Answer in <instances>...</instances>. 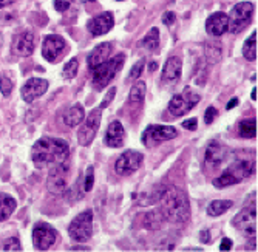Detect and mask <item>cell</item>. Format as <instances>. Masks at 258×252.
I'll return each instance as SVG.
<instances>
[{"label": "cell", "mask_w": 258, "mask_h": 252, "mask_svg": "<svg viewBox=\"0 0 258 252\" xmlns=\"http://www.w3.org/2000/svg\"><path fill=\"white\" fill-rule=\"evenodd\" d=\"M31 156L37 169H50L56 164L68 161L70 147L63 140L43 136L33 146Z\"/></svg>", "instance_id": "6da1fadb"}, {"label": "cell", "mask_w": 258, "mask_h": 252, "mask_svg": "<svg viewBox=\"0 0 258 252\" xmlns=\"http://www.w3.org/2000/svg\"><path fill=\"white\" fill-rule=\"evenodd\" d=\"M161 212L166 220L173 223H185L190 218V204L187 195L176 189H166L161 195Z\"/></svg>", "instance_id": "7a4b0ae2"}, {"label": "cell", "mask_w": 258, "mask_h": 252, "mask_svg": "<svg viewBox=\"0 0 258 252\" xmlns=\"http://www.w3.org/2000/svg\"><path fill=\"white\" fill-rule=\"evenodd\" d=\"M255 173V156L253 153L249 155H235L233 156L232 164L214 179V186L217 189H224L233 184H238L243 179L249 178Z\"/></svg>", "instance_id": "3957f363"}, {"label": "cell", "mask_w": 258, "mask_h": 252, "mask_svg": "<svg viewBox=\"0 0 258 252\" xmlns=\"http://www.w3.org/2000/svg\"><path fill=\"white\" fill-rule=\"evenodd\" d=\"M125 62V54H118L113 59H108L107 62H104L101 67H98L95 72H93V84L96 85V90H102L105 88L114 78L118 75Z\"/></svg>", "instance_id": "277c9868"}, {"label": "cell", "mask_w": 258, "mask_h": 252, "mask_svg": "<svg viewBox=\"0 0 258 252\" xmlns=\"http://www.w3.org/2000/svg\"><path fill=\"white\" fill-rule=\"evenodd\" d=\"M253 14V5L250 2H240L230 10V14H227V31L238 34L241 33L252 19Z\"/></svg>", "instance_id": "5b68a950"}, {"label": "cell", "mask_w": 258, "mask_h": 252, "mask_svg": "<svg viewBox=\"0 0 258 252\" xmlns=\"http://www.w3.org/2000/svg\"><path fill=\"white\" fill-rule=\"evenodd\" d=\"M68 234L76 243L88 241L93 235V212L88 209L79 214L78 217H75L73 221L70 223Z\"/></svg>", "instance_id": "8992f818"}, {"label": "cell", "mask_w": 258, "mask_h": 252, "mask_svg": "<svg viewBox=\"0 0 258 252\" xmlns=\"http://www.w3.org/2000/svg\"><path fill=\"white\" fill-rule=\"evenodd\" d=\"M68 176H70V164L68 161L56 164L50 167L48 178H46V189L53 195H62L68 189Z\"/></svg>", "instance_id": "52a82bcc"}, {"label": "cell", "mask_w": 258, "mask_h": 252, "mask_svg": "<svg viewBox=\"0 0 258 252\" xmlns=\"http://www.w3.org/2000/svg\"><path fill=\"white\" fill-rule=\"evenodd\" d=\"M200 95L194 93V91L189 88V87H185L182 93H178L175 95L170 102H169V111L172 116L178 118V116H182V114L185 113H189L198 102H200Z\"/></svg>", "instance_id": "ba28073f"}, {"label": "cell", "mask_w": 258, "mask_h": 252, "mask_svg": "<svg viewBox=\"0 0 258 252\" xmlns=\"http://www.w3.org/2000/svg\"><path fill=\"white\" fill-rule=\"evenodd\" d=\"M176 136H178V130L173 125H149L144 130L141 141H143L144 146L152 149L164 141L175 140Z\"/></svg>", "instance_id": "9c48e42d"}, {"label": "cell", "mask_w": 258, "mask_h": 252, "mask_svg": "<svg viewBox=\"0 0 258 252\" xmlns=\"http://www.w3.org/2000/svg\"><path fill=\"white\" fill-rule=\"evenodd\" d=\"M101 118H102L101 108H95L90 111L87 119L82 121V127L79 129V133H78V140L81 146L87 147L93 143V140H95V136L101 127Z\"/></svg>", "instance_id": "30bf717a"}, {"label": "cell", "mask_w": 258, "mask_h": 252, "mask_svg": "<svg viewBox=\"0 0 258 252\" xmlns=\"http://www.w3.org/2000/svg\"><path fill=\"white\" fill-rule=\"evenodd\" d=\"M144 163V155L136 150H127L124 152L114 163V172L121 176H128L141 169Z\"/></svg>", "instance_id": "8fae6325"}, {"label": "cell", "mask_w": 258, "mask_h": 252, "mask_svg": "<svg viewBox=\"0 0 258 252\" xmlns=\"http://www.w3.org/2000/svg\"><path fill=\"white\" fill-rule=\"evenodd\" d=\"M232 226L237 231L246 234L247 237L256 235V208L255 204L247 206V208L241 209L232 220Z\"/></svg>", "instance_id": "7c38bea8"}, {"label": "cell", "mask_w": 258, "mask_h": 252, "mask_svg": "<svg viewBox=\"0 0 258 252\" xmlns=\"http://www.w3.org/2000/svg\"><path fill=\"white\" fill-rule=\"evenodd\" d=\"M57 240V232L48 223H36L33 227V244L37 250H48Z\"/></svg>", "instance_id": "4fadbf2b"}, {"label": "cell", "mask_w": 258, "mask_h": 252, "mask_svg": "<svg viewBox=\"0 0 258 252\" xmlns=\"http://www.w3.org/2000/svg\"><path fill=\"white\" fill-rule=\"evenodd\" d=\"M227 155H229L227 147H224L223 144H220L217 141L209 143V146L206 147V153H204V163H206L207 169H210V170L218 169L226 161Z\"/></svg>", "instance_id": "5bb4252c"}, {"label": "cell", "mask_w": 258, "mask_h": 252, "mask_svg": "<svg viewBox=\"0 0 258 252\" xmlns=\"http://www.w3.org/2000/svg\"><path fill=\"white\" fill-rule=\"evenodd\" d=\"M65 47H67V43L60 36H54V34L46 36L42 43V56L48 62L54 64L57 57L62 56Z\"/></svg>", "instance_id": "9a60e30c"}, {"label": "cell", "mask_w": 258, "mask_h": 252, "mask_svg": "<svg viewBox=\"0 0 258 252\" xmlns=\"http://www.w3.org/2000/svg\"><path fill=\"white\" fill-rule=\"evenodd\" d=\"M48 90V82L40 78H31L25 82V85L22 87V99L25 102H33L42 95H45V91Z\"/></svg>", "instance_id": "2e32d148"}, {"label": "cell", "mask_w": 258, "mask_h": 252, "mask_svg": "<svg viewBox=\"0 0 258 252\" xmlns=\"http://www.w3.org/2000/svg\"><path fill=\"white\" fill-rule=\"evenodd\" d=\"M36 48V36L31 31H23L17 34L13 40V51L17 56L28 57L34 53Z\"/></svg>", "instance_id": "e0dca14e"}, {"label": "cell", "mask_w": 258, "mask_h": 252, "mask_svg": "<svg viewBox=\"0 0 258 252\" xmlns=\"http://www.w3.org/2000/svg\"><path fill=\"white\" fill-rule=\"evenodd\" d=\"M113 25H114V17L110 11H107L88 20L87 28L93 36H102L107 34L113 28Z\"/></svg>", "instance_id": "ac0fdd59"}, {"label": "cell", "mask_w": 258, "mask_h": 252, "mask_svg": "<svg viewBox=\"0 0 258 252\" xmlns=\"http://www.w3.org/2000/svg\"><path fill=\"white\" fill-rule=\"evenodd\" d=\"M111 48H113V45L110 42H104V43H99L98 47H95V50L87 57V65L90 68V72H95L98 67H101L104 62L108 60Z\"/></svg>", "instance_id": "d6986e66"}, {"label": "cell", "mask_w": 258, "mask_h": 252, "mask_svg": "<svg viewBox=\"0 0 258 252\" xmlns=\"http://www.w3.org/2000/svg\"><path fill=\"white\" fill-rule=\"evenodd\" d=\"M227 24H229V20H227L226 13H221V11L214 13L206 20V31L214 37H221L227 31Z\"/></svg>", "instance_id": "ffe728a7"}, {"label": "cell", "mask_w": 258, "mask_h": 252, "mask_svg": "<svg viewBox=\"0 0 258 252\" xmlns=\"http://www.w3.org/2000/svg\"><path fill=\"white\" fill-rule=\"evenodd\" d=\"M125 141V129L122 125L121 121H113L110 122L108 129H107V133H105V138H104V143L108 146V147H121Z\"/></svg>", "instance_id": "44dd1931"}, {"label": "cell", "mask_w": 258, "mask_h": 252, "mask_svg": "<svg viewBox=\"0 0 258 252\" xmlns=\"http://www.w3.org/2000/svg\"><path fill=\"white\" fill-rule=\"evenodd\" d=\"M181 68H182L181 57H178V56L169 57L162 68V82H166V84L176 82L181 76Z\"/></svg>", "instance_id": "7402d4cb"}, {"label": "cell", "mask_w": 258, "mask_h": 252, "mask_svg": "<svg viewBox=\"0 0 258 252\" xmlns=\"http://www.w3.org/2000/svg\"><path fill=\"white\" fill-rule=\"evenodd\" d=\"M84 119H85V110L81 104H75L63 114V122L68 127H78L79 124H82Z\"/></svg>", "instance_id": "603a6c76"}, {"label": "cell", "mask_w": 258, "mask_h": 252, "mask_svg": "<svg viewBox=\"0 0 258 252\" xmlns=\"http://www.w3.org/2000/svg\"><path fill=\"white\" fill-rule=\"evenodd\" d=\"M16 208H17L16 200L8 194L0 192V221L8 220L13 215V212L16 211Z\"/></svg>", "instance_id": "cb8c5ba5"}, {"label": "cell", "mask_w": 258, "mask_h": 252, "mask_svg": "<svg viewBox=\"0 0 258 252\" xmlns=\"http://www.w3.org/2000/svg\"><path fill=\"white\" fill-rule=\"evenodd\" d=\"M232 206H233L232 200H215L209 204L207 214H209V217H220V215L226 214Z\"/></svg>", "instance_id": "d4e9b609"}, {"label": "cell", "mask_w": 258, "mask_h": 252, "mask_svg": "<svg viewBox=\"0 0 258 252\" xmlns=\"http://www.w3.org/2000/svg\"><path fill=\"white\" fill-rule=\"evenodd\" d=\"M139 47H144L149 51H156L159 48V30L156 27L150 28L146 37L139 42Z\"/></svg>", "instance_id": "484cf974"}, {"label": "cell", "mask_w": 258, "mask_h": 252, "mask_svg": "<svg viewBox=\"0 0 258 252\" xmlns=\"http://www.w3.org/2000/svg\"><path fill=\"white\" fill-rule=\"evenodd\" d=\"M243 56L247 60H255L256 59V31H253L244 42L243 45Z\"/></svg>", "instance_id": "4316f807"}, {"label": "cell", "mask_w": 258, "mask_h": 252, "mask_svg": "<svg viewBox=\"0 0 258 252\" xmlns=\"http://www.w3.org/2000/svg\"><path fill=\"white\" fill-rule=\"evenodd\" d=\"M238 133L241 138H255L256 136V121L255 119H244L238 125Z\"/></svg>", "instance_id": "83f0119b"}, {"label": "cell", "mask_w": 258, "mask_h": 252, "mask_svg": "<svg viewBox=\"0 0 258 252\" xmlns=\"http://www.w3.org/2000/svg\"><path fill=\"white\" fill-rule=\"evenodd\" d=\"M146 90H147L146 82H143V81L136 82V84L132 87V90H130V95H128L130 101H132V102H143L144 98H146Z\"/></svg>", "instance_id": "f1b7e54d"}, {"label": "cell", "mask_w": 258, "mask_h": 252, "mask_svg": "<svg viewBox=\"0 0 258 252\" xmlns=\"http://www.w3.org/2000/svg\"><path fill=\"white\" fill-rule=\"evenodd\" d=\"M78 70H79V62H78L76 57H72L63 65V70H62L63 79H73V78H76Z\"/></svg>", "instance_id": "f546056e"}, {"label": "cell", "mask_w": 258, "mask_h": 252, "mask_svg": "<svg viewBox=\"0 0 258 252\" xmlns=\"http://www.w3.org/2000/svg\"><path fill=\"white\" fill-rule=\"evenodd\" d=\"M0 91L4 96H10L13 91V81L5 73H0Z\"/></svg>", "instance_id": "4dcf8cb0"}, {"label": "cell", "mask_w": 258, "mask_h": 252, "mask_svg": "<svg viewBox=\"0 0 258 252\" xmlns=\"http://www.w3.org/2000/svg\"><path fill=\"white\" fill-rule=\"evenodd\" d=\"M144 65H146V59H139V60L132 67L130 75H128V81H135V79H138L141 75H143V72H144Z\"/></svg>", "instance_id": "1f68e13d"}, {"label": "cell", "mask_w": 258, "mask_h": 252, "mask_svg": "<svg viewBox=\"0 0 258 252\" xmlns=\"http://www.w3.org/2000/svg\"><path fill=\"white\" fill-rule=\"evenodd\" d=\"M93 184H95V167L88 166L87 175H85V182H84V191L85 192H90L93 189Z\"/></svg>", "instance_id": "d6a6232c"}, {"label": "cell", "mask_w": 258, "mask_h": 252, "mask_svg": "<svg viewBox=\"0 0 258 252\" xmlns=\"http://www.w3.org/2000/svg\"><path fill=\"white\" fill-rule=\"evenodd\" d=\"M2 249L4 250H22V244H20V241H19L17 237H11V238L5 240Z\"/></svg>", "instance_id": "836d02e7"}, {"label": "cell", "mask_w": 258, "mask_h": 252, "mask_svg": "<svg viewBox=\"0 0 258 252\" xmlns=\"http://www.w3.org/2000/svg\"><path fill=\"white\" fill-rule=\"evenodd\" d=\"M114 95H116V87H111L108 91H107V95H105V98H104V101L101 102V105H99V108L102 110V108H107L110 104H111V101L114 99Z\"/></svg>", "instance_id": "e575fe53"}, {"label": "cell", "mask_w": 258, "mask_h": 252, "mask_svg": "<svg viewBox=\"0 0 258 252\" xmlns=\"http://www.w3.org/2000/svg\"><path fill=\"white\" fill-rule=\"evenodd\" d=\"M217 114H218V111H217L215 107H209V108L206 110V113H204V122H206V124H212Z\"/></svg>", "instance_id": "d590c367"}, {"label": "cell", "mask_w": 258, "mask_h": 252, "mask_svg": "<svg viewBox=\"0 0 258 252\" xmlns=\"http://www.w3.org/2000/svg\"><path fill=\"white\" fill-rule=\"evenodd\" d=\"M175 20H176V14L173 11H166V13L162 14V24L164 25L170 27V25L175 24Z\"/></svg>", "instance_id": "8d00e7d4"}, {"label": "cell", "mask_w": 258, "mask_h": 252, "mask_svg": "<svg viewBox=\"0 0 258 252\" xmlns=\"http://www.w3.org/2000/svg\"><path fill=\"white\" fill-rule=\"evenodd\" d=\"M70 0H54V8L59 11V13H65L68 8H70Z\"/></svg>", "instance_id": "74e56055"}, {"label": "cell", "mask_w": 258, "mask_h": 252, "mask_svg": "<svg viewBox=\"0 0 258 252\" xmlns=\"http://www.w3.org/2000/svg\"><path fill=\"white\" fill-rule=\"evenodd\" d=\"M182 127H184L185 130H197V127H198V119H197V118L185 119V121L182 122Z\"/></svg>", "instance_id": "f35d334b"}, {"label": "cell", "mask_w": 258, "mask_h": 252, "mask_svg": "<svg viewBox=\"0 0 258 252\" xmlns=\"http://www.w3.org/2000/svg\"><path fill=\"white\" fill-rule=\"evenodd\" d=\"M220 249L221 250H230L232 249V240L230 238H223L221 244H220Z\"/></svg>", "instance_id": "ab89813d"}, {"label": "cell", "mask_w": 258, "mask_h": 252, "mask_svg": "<svg viewBox=\"0 0 258 252\" xmlns=\"http://www.w3.org/2000/svg\"><path fill=\"white\" fill-rule=\"evenodd\" d=\"M200 235H201L200 240H201L203 243H209V241H210V232H209V231H201Z\"/></svg>", "instance_id": "60d3db41"}, {"label": "cell", "mask_w": 258, "mask_h": 252, "mask_svg": "<svg viewBox=\"0 0 258 252\" xmlns=\"http://www.w3.org/2000/svg\"><path fill=\"white\" fill-rule=\"evenodd\" d=\"M246 249L247 250H256V238L255 237H250V241L247 243Z\"/></svg>", "instance_id": "b9f144b4"}, {"label": "cell", "mask_w": 258, "mask_h": 252, "mask_svg": "<svg viewBox=\"0 0 258 252\" xmlns=\"http://www.w3.org/2000/svg\"><path fill=\"white\" fill-rule=\"evenodd\" d=\"M237 105H238V99H237V98H232V101L227 102L226 108H227V110H232L233 107H237Z\"/></svg>", "instance_id": "7bdbcfd3"}, {"label": "cell", "mask_w": 258, "mask_h": 252, "mask_svg": "<svg viewBox=\"0 0 258 252\" xmlns=\"http://www.w3.org/2000/svg\"><path fill=\"white\" fill-rule=\"evenodd\" d=\"M13 2H14V0H0V8H5V7H8Z\"/></svg>", "instance_id": "ee69618b"}, {"label": "cell", "mask_w": 258, "mask_h": 252, "mask_svg": "<svg viewBox=\"0 0 258 252\" xmlns=\"http://www.w3.org/2000/svg\"><path fill=\"white\" fill-rule=\"evenodd\" d=\"M149 70H150V72H155V70H158V62L152 60V62H150V65H149Z\"/></svg>", "instance_id": "f6af8a7d"}, {"label": "cell", "mask_w": 258, "mask_h": 252, "mask_svg": "<svg viewBox=\"0 0 258 252\" xmlns=\"http://www.w3.org/2000/svg\"><path fill=\"white\" fill-rule=\"evenodd\" d=\"M250 98H252V101H256V87L252 90V95H250Z\"/></svg>", "instance_id": "bcb514c9"}, {"label": "cell", "mask_w": 258, "mask_h": 252, "mask_svg": "<svg viewBox=\"0 0 258 252\" xmlns=\"http://www.w3.org/2000/svg\"><path fill=\"white\" fill-rule=\"evenodd\" d=\"M81 249H84V250H88V247H79V246H75V247H72V250H81Z\"/></svg>", "instance_id": "7dc6e473"}, {"label": "cell", "mask_w": 258, "mask_h": 252, "mask_svg": "<svg viewBox=\"0 0 258 252\" xmlns=\"http://www.w3.org/2000/svg\"><path fill=\"white\" fill-rule=\"evenodd\" d=\"M88 2H95V0H88Z\"/></svg>", "instance_id": "c3c4849f"}]
</instances>
